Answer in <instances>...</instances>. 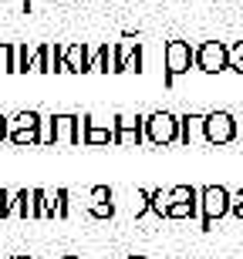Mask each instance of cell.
<instances>
[{"label": "cell", "mask_w": 243, "mask_h": 259, "mask_svg": "<svg viewBox=\"0 0 243 259\" xmlns=\"http://www.w3.org/2000/svg\"><path fill=\"white\" fill-rule=\"evenodd\" d=\"M146 138H149V145H159V148L179 142V118L172 111H152V115H146Z\"/></svg>", "instance_id": "cell-3"}, {"label": "cell", "mask_w": 243, "mask_h": 259, "mask_svg": "<svg viewBox=\"0 0 243 259\" xmlns=\"http://www.w3.org/2000/svg\"><path fill=\"white\" fill-rule=\"evenodd\" d=\"M61 259H78V256H61Z\"/></svg>", "instance_id": "cell-27"}, {"label": "cell", "mask_w": 243, "mask_h": 259, "mask_svg": "<svg viewBox=\"0 0 243 259\" xmlns=\"http://www.w3.org/2000/svg\"><path fill=\"white\" fill-rule=\"evenodd\" d=\"M14 58H17V48L0 40V71H14Z\"/></svg>", "instance_id": "cell-17"}, {"label": "cell", "mask_w": 243, "mask_h": 259, "mask_svg": "<svg viewBox=\"0 0 243 259\" xmlns=\"http://www.w3.org/2000/svg\"><path fill=\"white\" fill-rule=\"evenodd\" d=\"M61 71H68V74H85V71H91V51H88L85 40H75V44L64 48Z\"/></svg>", "instance_id": "cell-8"}, {"label": "cell", "mask_w": 243, "mask_h": 259, "mask_svg": "<svg viewBox=\"0 0 243 259\" xmlns=\"http://www.w3.org/2000/svg\"><path fill=\"white\" fill-rule=\"evenodd\" d=\"M17 4H27V0H17Z\"/></svg>", "instance_id": "cell-28"}, {"label": "cell", "mask_w": 243, "mask_h": 259, "mask_svg": "<svg viewBox=\"0 0 243 259\" xmlns=\"http://www.w3.org/2000/svg\"><path fill=\"white\" fill-rule=\"evenodd\" d=\"M146 138V118L132 115V111H122L115 115V145H142Z\"/></svg>", "instance_id": "cell-6"}, {"label": "cell", "mask_w": 243, "mask_h": 259, "mask_svg": "<svg viewBox=\"0 0 243 259\" xmlns=\"http://www.w3.org/2000/svg\"><path fill=\"white\" fill-rule=\"evenodd\" d=\"M88 212L95 215V219H112L115 215V192L108 189V185H95L91 189V205Z\"/></svg>", "instance_id": "cell-12"}, {"label": "cell", "mask_w": 243, "mask_h": 259, "mask_svg": "<svg viewBox=\"0 0 243 259\" xmlns=\"http://www.w3.org/2000/svg\"><path fill=\"white\" fill-rule=\"evenodd\" d=\"M189 67H196V48L189 40H169L165 44V84H172Z\"/></svg>", "instance_id": "cell-4"}, {"label": "cell", "mask_w": 243, "mask_h": 259, "mask_svg": "<svg viewBox=\"0 0 243 259\" xmlns=\"http://www.w3.org/2000/svg\"><path fill=\"white\" fill-rule=\"evenodd\" d=\"M199 212H203V202H199V199L172 202V205H169V215H165V219H196Z\"/></svg>", "instance_id": "cell-15"}, {"label": "cell", "mask_w": 243, "mask_h": 259, "mask_svg": "<svg viewBox=\"0 0 243 259\" xmlns=\"http://www.w3.org/2000/svg\"><path fill=\"white\" fill-rule=\"evenodd\" d=\"M115 67V51H108V44L105 48H98L95 54H91V71H101V74H108Z\"/></svg>", "instance_id": "cell-16"}, {"label": "cell", "mask_w": 243, "mask_h": 259, "mask_svg": "<svg viewBox=\"0 0 243 259\" xmlns=\"http://www.w3.org/2000/svg\"><path fill=\"white\" fill-rule=\"evenodd\" d=\"M162 4H165V0H162Z\"/></svg>", "instance_id": "cell-30"}, {"label": "cell", "mask_w": 243, "mask_h": 259, "mask_svg": "<svg viewBox=\"0 0 243 259\" xmlns=\"http://www.w3.org/2000/svg\"><path fill=\"white\" fill-rule=\"evenodd\" d=\"M230 215H236V219H243V202L233 199V205H230Z\"/></svg>", "instance_id": "cell-23"}, {"label": "cell", "mask_w": 243, "mask_h": 259, "mask_svg": "<svg viewBox=\"0 0 243 259\" xmlns=\"http://www.w3.org/2000/svg\"><path fill=\"white\" fill-rule=\"evenodd\" d=\"M230 71L243 74V40H233V44H230Z\"/></svg>", "instance_id": "cell-18"}, {"label": "cell", "mask_w": 243, "mask_h": 259, "mask_svg": "<svg viewBox=\"0 0 243 259\" xmlns=\"http://www.w3.org/2000/svg\"><path fill=\"white\" fill-rule=\"evenodd\" d=\"M14 259H34V256H14Z\"/></svg>", "instance_id": "cell-25"}, {"label": "cell", "mask_w": 243, "mask_h": 259, "mask_svg": "<svg viewBox=\"0 0 243 259\" xmlns=\"http://www.w3.org/2000/svg\"><path fill=\"white\" fill-rule=\"evenodd\" d=\"M179 142L186 148L206 142V115H183L179 118Z\"/></svg>", "instance_id": "cell-11"}, {"label": "cell", "mask_w": 243, "mask_h": 259, "mask_svg": "<svg viewBox=\"0 0 243 259\" xmlns=\"http://www.w3.org/2000/svg\"><path fill=\"white\" fill-rule=\"evenodd\" d=\"M196 259H206V256H196Z\"/></svg>", "instance_id": "cell-29"}, {"label": "cell", "mask_w": 243, "mask_h": 259, "mask_svg": "<svg viewBox=\"0 0 243 259\" xmlns=\"http://www.w3.org/2000/svg\"><path fill=\"white\" fill-rule=\"evenodd\" d=\"M132 212H135V219L149 212V192H142V189H135V202H132Z\"/></svg>", "instance_id": "cell-21"}, {"label": "cell", "mask_w": 243, "mask_h": 259, "mask_svg": "<svg viewBox=\"0 0 243 259\" xmlns=\"http://www.w3.org/2000/svg\"><path fill=\"white\" fill-rule=\"evenodd\" d=\"M7 138H10V118L0 115V142H7Z\"/></svg>", "instance_id": "cell-22"}, {"label": "cell", "mask_w": 243, "mask_h": 259, "mask_svg": "<svg viewBox=\"0 0 243 259\" xmlns=\"http://www.w3.org/2000/svg\"><path fill=\"white\" fill-rule=\"evenodd\" d=\"M14 215V192L0 189V219H10Z\"/></svg>", "instance_id": "cell-20"}, {"label": "cell", "mask_w": 243, "mask_h": 259, "mask_svg": "<svg viewBox=\"0 0 243 259\" xmlns=\"http://www.w3.org/2000/svg\"><path fill=\"white\" fill-rule=\"evenodd\" d=\"M233 199H240V202H243V189H240V192H236V195H233Z\"/></svg>", "instance_id": "cell-24"}, {"label": "cell", "mask_w": 243, "mask_h": 259, "mask_svg": "<svg viewBox=\"0 0 243 259\" xmlns=\"http://www.w3.org/2000/svg\"><path fill=\"white\" fill-rule=\"evenodd\" d=\"M14 215L17 219H41L38 189H20V192H14Z\"/></svg>", "instance_id": "cell-13"}, {"label": "cell", "mask_w": 243, "mask_h": 259, "mask_svg": "<svg viewBox=\"0 0 243 259\" xmlns=\"http://www.w3.org/2000/svg\"><path fill=\"white\" fill-rule=\"evenodd\" d=\"M41 125H44V115H38V111H17V115L10 118V138L7 142H14L17 148L41 145Z\"/></svg>", "instance_id": "cell-2"}, {"label": "cell", "mask_w": 243, "mask_h": 259, "mask_svg": "<svg viewBox=\"0 0 243 259\" xmlns=\"http://www.w3.org/2000/svg\"><path fill=\"white\" fill-rule=\"evenodd\" d=\"M30 58H34V54H27V44H17V58H14V71H20V74H27V71H30Z\"/></svg>", "instance_id": "cell-19"}, {"label": "cell", "mask_w": 243, "mask_h": 259, "mask_svg": "<svg viewBox=\"0 0 243 259\" xmlns=\"http://www.w3.org/2000/svg\"><path fill=\"white\" fill-rule=\"evenodd\" d=\"M85 145H115V118H95V115H88Z\"/></svg>", "instance_id": "cell-10"}, {"label": "cell", "mask_w": 243, "mask_h": 259, "mask_svg": "<svg viewBox=\"0 0 243 259\" xmlns=\"http://www.w3.org/2000/svg\"><path fill=\"white\" fill-rule=\"evenodd\" d=\"M199 202H203V229H213L223 215H230L233 195L223 185H206V189H199Z\"/></svg>", "instance_id": "cell-1"}, {"label": "cell", "mask_w": 243, "mask_h": 259, "mask_svg": "<svg viewBox=\"0 0 243 259\" xmlns=\"http://www.w3.org/2000/svg\"><path fill=\"white\" fill-rule=\"evenodd\" d=\"M30 4H38V0H27V4H24V7H30Z\"/></svg>", "instance_id": "cell-26"}, {"label": "cell", "mask_w": 243, "mask_h": 259, "mask_svg": "<svg viewBox=\"0 0 243 259\" xmlns=\"http://www.w3.org/2000/svg\"><path fill=\"white\" fill-rule=\"evenodd\" d=\"M196 67L203 74H220V71H230V48L223 40H203L196 48Z\"/></svg>", "instance_id": "cell-5"}, {"label": "cell", "mask_w": 243, "mask_h": 259, "mask_svg": "<svg viewBox=\"0 0 243 259\" xmlns=\"http://www.w3.org/2000/svg\"><path fill=\"white\" fill-rule=\"evenodd\" d=\"M115 74H125V71H142V44L128 37V44H118L115 48Z\"/></svg>", "instance_id": "cell-9"}, {"label": "cell", "mask_w": 243, "mask_h": 259, "mask_svg": "<svg viewBox=\"0 0 243 259\" xmlns=\"http://www.w3.org/2000/svg\"><path fill=\"white\" fill-rule=\"evenodd\" d=\"M236 138V118L230 111H210L206 115V142L210 145H230Z\"/></svg>", "instance_id": "cell-7"}, {"label": "cell", "mask_w": 243, "mask_h": 259, "mask_svg": "<svg viewBox=\"0 0 243 259\" xmlns=\"http://www.w3.org/2000/svg\"><path fill=\"white\" fill-rule=\"evenodd\" d=\"M169 205H172V189H152L149 192V212L165 219L169 215Z\"/></svg>", "instance_id": "cell-14"}]
</instances>
